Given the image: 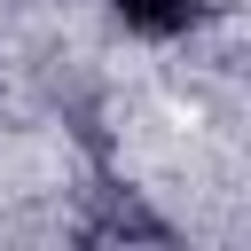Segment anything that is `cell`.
Returning a JSON list of instances; mask_svg holds the SVG:
<instances>
[{
	"label": "cell",
	"mask_w": 251,
	"mask_h": 251,
	"mask_svg": "<svg viewBox=\"0 0 251 251\" xmlns=\"http://www.w3.org/2000/svg\"><path fill=\"white\" fill-rule=\"evenodd\" d=\"M118 16H126L133 31L173 39V31H188V24H196V0H118Z\"/></svg>",
	"instance_id": "6da1fadb"
}]
</instances>
